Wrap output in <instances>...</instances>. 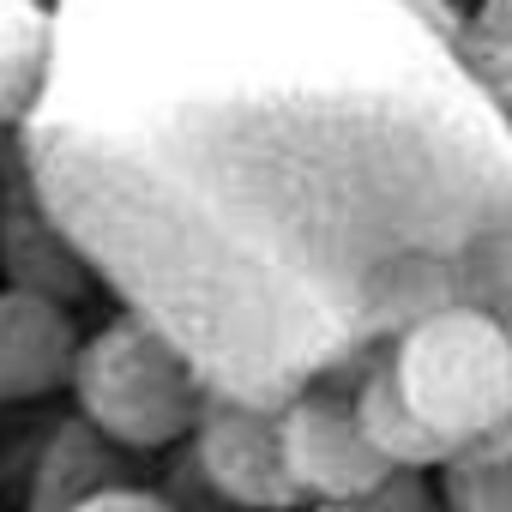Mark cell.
<instances>
[{
  "mask_svg": "<svg viewBox=\"0 0 512 512\" xmlns=\"http://www.w3.org/2000/svg\"><path fill=\"white\" fill-rule=\"evenodd\" d=\"M398 398L452 446H482L500 434L512 410V338L500 314L482 308H434L392 350Z\"/></svg>",
  "mask_w": 512,
  "mask_h": 512,
  "instance_id": "cell-1",
  "label": "cell"
},
{
  "mask_svg": "<svg viewBox=\"0 0 512 512\" xmlns=\"http://www.w3.org/2000/svg\"><path fill=\"white\" fill-rule=\"evenodd\" d=\"M67 380H73L85 422L127 452H157V446L187 440L205 410L187 356L151 320H133V314L91 332Z\"/></svg>",
  "mask_w": 512,
  "mask_h": 512,
  "instance_id": "cell-2",
  "label": "cell"
},
{
  "mask_svg": "<svg viewBox=\"0 0 512 512\" xmlns=\"http://www.w3.org/2000/svg\"><path fill=\"white\" fill-rule=\"evenodd\" d=\"M278 446H284V470L308 506L350 500L386 476V464L368 446L350 398H338V392H302L296 404H284L278 410Z\"/></svg>",
  "mask_w": 512,
  "mask_h": 512,
  "instance_id": "cell-3",
  "label": "cell"
},
{
  "mask_svg": "<svg viewBox=\"0 0 512 512\" xmlns=\"http://www.w3.org/2000/svg\"><path fill=\"white\" fill-rule=\"evenodd\" d=\"M193 458L211 494L247 512H290L302 506L284 446H278V410H253V404H205L193 422Z\"/></svg>",
  "mask_w": 512,
  "mask_h": 512,
  "instance_id": "cell-4",
  "label": "cell"
},
{
  "mask_svg": "<svg viewBox=\"0 0 512 512\" xmlns=\"http://www.w3.org/2000/svg\"><path fill=\"white\" fill-rule=\"evenodd\" d=\"M73 356V320L49 290H0V404H31L67 386Z\"/></svg>",
  "mask_w": 512,
  "mask_h": 512,
  "instance_id": "cell-5",
  "label": "cell"
},
{
  "mask_svg": "<svg viewBox=\"0 0 512 512\" xmlns=\"http://www.w3.org/2000/svg\"><path fill=\"white\" fill-rule=\"evenodd\" d=\"M350 410H356V422H362V434H368V446L380 452V464L386 470H416V476H440V464L452 458V446L398 398V386H392V368H374L362 386H356V398H350Z\"/></svg>",
  "mask_w": 512,
  "mask_h": 512,
  "instance_id": "cell-6",
  "label": "cell"
},
{
  "mask_svg": "<svg viewBox=\"0 0 512 512\" xmlns=\"http://www.w3.org/2000/svg\"><path fill=\"white\" fill-rule=\"evenodd\" d=\"M49 79V13L37 0H0V127L31 115Z\"/></svg>",
  "mask_w": 512,
  "mask_h": 512,
  "instance_id": "cell-7",
  "label": "cell"
},
{
  "mask_svg": "<svg viewBox=\"0 0 512 512\" xmlns=\"http://www.w3.org/2000/svg\"><path fill=\"white\" fill-rule=\"evenodd\" d=\"M440 506L446 512H512V446L482 440L440 464Z\"/></svg>",
  "mask_w": 512,
  "mask_h": 512,
  "instance_id": "cell-8",
  "label": "cell"
},
{
  "mask_svg": "<svg viewBox=\"0 0 512 512\" xmlns=\"http://www.w3.org/2000/svg\"><path fill=\"white\" fill-rule=\"evenodd\" d=\"M314 512H446V506H440L434 476L386 470L374 488H362V494H350V500H332V506H314Z\"/></svg>",
  "mask_w": 512,
  "mask_h": 512,
  "instance_id": "cell-9",
  "label": "cell"
},
{
  "mask_svg": "<svg viewBox=\"0 0 512 512\" xmlns=\"http://www.w3.org/2000/svg\"><path fill=\"white\" fill-rule=\"evenodd\" d=\"M67 512H175V506L151 488H97V494L73 500Z\"/></svg>",
  "mask_w": 512,
  "mask_h": 512,
  "instance_id": "cell-10",
  "label": "cell"
},
{
  "mask_svg": "<svg viewBox=\"0 0 512 512\" xmlns=\"http://www.w3.org/2000/svg\"><path fill=\"white\" fill-rule=\"evenodd\" d=\"M506 338H512V320H506ZM500 446H512V410H506V422H500V434H494Z\"/></svg>",
  "mask_w": 512,
  "mask_h": 512,
  "instance_id": "cell-11",
  "label": "cell"
}]
</instances>
